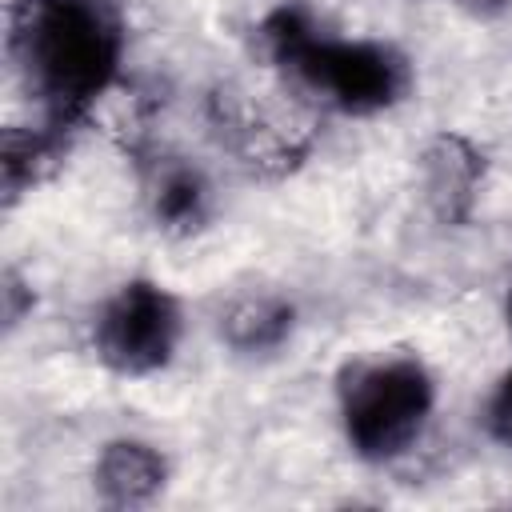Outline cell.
Returning a JSON list of instances; mask_svg holds the SVG:
<instances>
[{
	"label": "cell",
	"instance_id": "obj_1",
	"mask_svg": "<svg viewBox=\"0 0 512 512\" xmlns=\"http://www.w3.org/2000/svg\"><path fill=\"white\" fill-rule=\"evenodd\" d=\"M8 52L44 120L76 128L120 76L124 16L112 0H20Z\"/></svg>",
	"mask_w": 512,
	"mask_h": 512
},
{
	"label": "cell",
	"instance_id": "obj_2",
	"mask_svg": "<svg viewBox=\"0 0 512 512\" xmlns=\"http://www.w3.org/2000/svg\"><path fill=\"white\" fill-rule=\"evenodd\" d=\"M264 56L300 88L348 116H372L400 104L412 88V64L380 40L324 36L300 4H280L256 28Z\"/></svg>",
	"mask_w": 512,
	"mask_h": 512
},
{
	"label": "cell",
	"instance_id": "obj_3",
	"mask_svg": "<svg viewBox=\"0 0 512 512\" xmlns=\"http://www.w3.org/2000/svg\"><path fill=\"white\" fill-rule=\"evenodd\" d=\"M336 404L352 452L368 464H388L420 440L436 408V384L416 356L380 352L340 372Z\"/></svg>",
	"mask_w": 512,
	"mask_h": 512
},
{
	"label": "cell",
	"instance_id": "obj_4",
	"mask_svg": "<svg viewBox=\"0 0 512 512\" xmlns=\"http://www.w3.org/2000/svg\"><path fill=\"white\" fill-rule=\"evenodd\" d=\"M184 336L180 300L156 280L120 284L96 312L92 348L116 376H152L172 364Z\"/></svg>",
	"mask_w": 512,
	"mask_h": 512
},
{
	"label": "cell",
	"instance_id": "obj_5",
	"mask_svg": "<svg viewBox=\"0 0 512 512\" xmlns=\"http://www.w3.org/2000/svg\"><path fill=\"white\" fill-rule=\"evenodd\" d=\"M484 152L460 136V132H440L424 144L420 152V180L428 208L436 212L440 224H464L476 208L480 184H484Z\"/></svg>",
	"mask_w": 512,
	"mask_h": 512
},
{
	"label": "cell",
	"instance_id": "obj_6",
	"mask_svg": "<svg viewBox=\"0 0 512 512\" xmlns=\"http://www.w3.org/2000/svg\"><path fill=\"white\" fill-rule=\"evenodd\" d=\"M92 484L108 508H140L164 492L168 460L156 444L136 440V436H120V440H108L100 448L96 468H92Z\"/></svg>",
	"mask_w": 512,
	"mask_h": 512
},
{
	"label": "cell",
	"instance_id": "obj_7",
	"mask_svg": "<svg viewBox=\"0 0 512 512\" xmlns=\"http://www.w3.org/2000/svg\"><path fill=\"white\" fill-rule=\"evenodd\" d=\"M68 132L64 124H36V128H4L0 136V184H4V200H20L24 192H32L68 152Z\"/></svg>",
	"mask_w": 512,
	"mask_h": 512
},
{
	"label": "cell",
	"instance_id": "obj_8",
	"mask_svg": "<svg viewBox=\"0 0 512 512\" xmlns=\"http://www.w3.org/2000/svg\"><path fill=\"white\" fill-rule=\"evenodd\" d=\"M148 204L164 232L188 236V232L204 228L208 208H212V188L196 164L172 156V160L156 164L152 184H148Z\"/></svg>",
	"mask_w": 512,
	"mask_h": 512
},
{
	"label": "cell",
	"instance_id": "obj_9",
	"mask_svg": "<svg viewBox=\"0 0 512 512\" xmlns=\"http://www.w3.org/2000/svg\"><path fill=\"white\" fill-rule=\"evenodd\" d=\"M296 328V308L276 296V292H256V296H240L224 308L220 316V336L228 348L244 352V356H264L276 352Z\"/></svg>",
	"mask_w": 512,
	"mask_h": 512
},
{
	"label": "cell",
	"instance_id": "obj_10",
	"mask_svg": "<svg viewBox=\"0 0 512 512\" xmlns=\"http://www.w3.org/2000/svg\"><path fill=\"white\" fill-rule=\"evenodd\" d=\"M484 432L504 452H512V368L496 380V388L484 400Z\"/></svg>",
	"mask_w": 512,
	"mask_h": 512
},
{
	"label": "cell",
	"instance_id": "obj_11",
	"mask_svg": "<svg viewBox=\"0 0 512 512\" xmlns=\"http://www.w3.org/2000/svg\"><path fill=\"white\" fill-rule=\"evenodd\" d=\"M504 316H508V332H512V284H508V300H504Z\"/></svg>",
	"mask_w": 512,
	"mask_h": 512
},
{
	"label": "cell",
	"instance_id": "obj_12",
	"mask_svg": "<svg viewBox=\"0 0 512 512\" xmlns=\"http://www.w3.org/2000/svg\"><path fill=\"white\" fill-rule=\"evenodd\" d=\"M468 4H476V8H496V4H504V0H468Z\"/></svg>",
	"mask_w": 512,
	"mask_h": 512
}]
</instances>
